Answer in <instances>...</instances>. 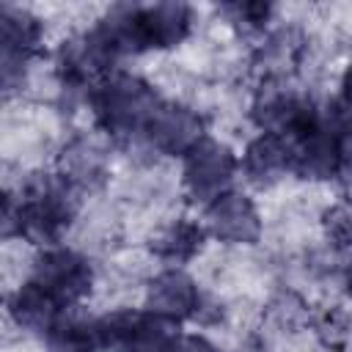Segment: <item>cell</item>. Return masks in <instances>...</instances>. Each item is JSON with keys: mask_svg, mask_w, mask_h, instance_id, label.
<instances>
[{"mask_svg": "<svg viewBox=\"0 0 352 352\" xmlns=\"http://www.w3.org/2000/svg\"><path fill=\"white\" fill-rule=\"evenodd\" d=\"M80 209V190L60 173L36 176L22 198L14 204L11 195L3 206V236H25L36 245L52 248L63 228Z\"/></svg>", "mask_w": 352, "mask_h": 352, "instance_id": "6da1fadb", "label": "cell"}, {"mask_svg": "<svg viewBox=\"0 0 352 352\" xmlns=\"http://www.w3.org/2000/svg\"><path fill=\"white\" fill-rule=\"evenodd\" d=\"M94 113L110 138L143 135L151 116L162 104L148 82L135 74H110L91 94Z\"/></svg>", "mask_w": 352, "mask_h": 352, "instance_id": "7a4b0ae2", "label": "cell"}, {"mask_svg": "<svg viewBox=\"0 0 352 352\" xmlns=\"http://www.w3.org/2000/svg\"><path fill=\"white\" fill-rule=\"evenodd\" d=\"M104 349L113 352H176L184 333L179 322L151 311H116L102 316Z\"/></svg>", "mask_w": 352, "mask_h": 352, "instance_id": "3957f363", "label": "cell"}, {"mask_svg": "<svg viewBox=\"0 0 352 352\" xmlns=\"http://www.w3.org/2000/svg\"><path fill=\"white\" fill-rule=\"evenodd\" d=\"M253 121L261 132H275L286 138H297L319 124V110L311 99L292 91L280 77H267L253 96Z\"/></svg>", "mask_w": 352, "mask_h": 352, "instance_id": "277c9868", "label": "cell"}, {"mask_svg": "<svg viewBox=\"0 0 352 352\" xmlns=\"http://www.w3.org/2000/svg\"><path fill=\"white\" fill-rule=\"evenodd\" d=\"M236 168H239V160L226 143L204 138L190 154H184L182 182L187 195L206 206L231 190Z\"/></svg>", "mask_w": 352, "mask_h": 352, "instance_id": "5b68a950", "label": "cell"}, {"mask_svg": "<svg viewBox=\"0 0 352 352\" xmlns=\"http://www.w3.org/2000/svg\"><path fill=\"white\" fill-rule=\"evenodd\" d=\"M33 283L50 292L63 308H74L94 286V270L85 256L72 248H44L33 264Z\"/></svg>", "mask_w": 352, "mask_h": 352, "instance_id": "8992f818", "label": "cell"}, {"mask_svg": "<svg viewBox=\"0 0 352 352\" xmlns=\"http://www.w3.org/2000/svg\"><path fill=\"white\" fill-rule=\"evenodd\" d=\"M201 223L209 236L228 245H253L261 236V217L256 204L236 190H228L212 204H206Z\"/></svg>", "mask_w": 352, "mask_h": 352, "instance_id": "52a82bcc", "label": "cell"}, {"mask_svg": "<svg viewBox=\"0 0 352 352\" xmlns=\"http://www.w3.org/2000/svg\"><path fill=\"white\" fill-rule=\"evenodd\" d=\"M143 138L160 154L184 157V154H190L206 138L204 135V118L192 107H187V104L162 102L157 107V113L151 116Z\"/></svg>", "mask_w": 352, "mask_h": 352, "instance_id": "ba28073f", "label": "cell"}, {"mask_svg": "<svg viewBox=\"0 0 352 352\" xmlns=\"http://www.w3.org/2000/svg\"><path fill=\"white\" fill-rule=\"evenodd\" d=\"M41 22L28 8L3 6L0 8V44H3V82L11 91L16 74L22 77V66L41 47Z\"/></svg>", "mask_w": 352, "mask_h": 352, "instance_id": "9c48e42d", "label": "cell"}, {"mask_svg": "<svg viewBox=\"0 0 352 352\" xmlns=\"http://www.w3.org/2000/svg\"><path fill=\"white\" fill-rule=\"evenodd\" d=\"M143 302H146V311H151L157 316H165L170 322H182V319L198 316V311L204 305V297H201L195 280L184 270L170 267V270L157 272L148 280Z\"/></svg>", "mask_w": 352, "mask_h": 352, "instance_id": "30bf717a", "label": "cell"}, {"mask_svg": "<svg viewBox=\"0 0 352 352\" xmlns=\"http://www.w3.org/2000/svg\"><path fill=\"white\" fill-rule=\"evenodd\" d=\"M242 170L258 187L278 184L286 173H294V143H292V138L275 135V132L256 135L248 143L245 154H242Z\"/></svg>", "mask_w": 352, "mask_h": 352, "instance_id": "8fae6325", "label": "cell"}, {"mask_svg": "<svg viewBox=\"0 0 352 352\" xmlns=\"http://www.w3.org/2000/svg\"><path fill=\"white\" fill-rule=\"evenodd\" d=\"M138 28L143 50H168L182 44L192 28V8L187 3L138 6Z\"/></svg>", "mask_w": 352, "mask_h": 352, "instance_id": "7c38bea8", "label": "cell"}, {"mask_svg": "<svg viewBox=\"0 0 352 352\" xmlns=\"http://www.w3.org/2000/svg\"><path fill=\"white\" fill-rule=\"evenodd\" d=\"M294 143V173L302 179H333L338 176V135L316 124L314 129L292 138Z\"/></svg>", "mask_w": 352, "mask_h": 352, "instance_id": "4fadbf2b", "label": "cell"}, {"mask_svg": "<svg viewBox=\"0 0 352 352\" xmlns=\"http://www.w3.org/2000/svg\"><path fill=\"white\" fill-rule=\"evenodd\" d=\"M8 314H11V319H14L22 330L47 338L50 330L55 327L58 316L63 314V305H60L50 292H44L38 283L28 280L25 286H19V289L8 297Z\"/></svg>", "mask_w": 352, "mask_h": 352, "instance_id": "5bb4252c", "label": "cell"}, {"mask_svg": "<svg viewBox=\"0 0 352 352\" xmlns=\"http://www.w3.org/2000/svg\"><path fill=\"white\" fill-rule=\"evenodd\" d=\"M47 341L55 352H96V349H104L102 319L85 316L77 308H63V314L58 316Z\"/></svg>", "mask_w": 352, "mask_h": 352, "instance_id": "9a60e30c", "label": "cell"}, {"mask_svg": "<svg viewBox=\"0 0 352 352\" xmlns=\"http://www.w3.org/2000/svg\"><path fill=\"white\" fill-rule=\"evenodd\" d=\"M104 151L94 143V140H85V138H77L72 140L63 154H60V176H66L80 192L82 190H94L104 182Z\"/></svg>", "mask_w": 352, "mask_h": 352, "instance_id": "2e32d148", "label": "cell"}, {"mask_svg": "<svg viewBox=\"0 0 352 352\" xmlns=\"http://www.w3.org/2000/svg\"><path fill=\"white\" fill-rule=\"evenodd\" d=\"M206 228L204 223L198 220H187V217H179V220H170L168 226H162L154 236H151V250L162 258V261H170V264H182V261H190L204 239H206Z\"/></svg>", "mask_w": 352, "mask_h": 352, "instance_id": "e0dca14e", "label": "cell"}, {"mask_svg": "<svg viewBox=\"0 0 352 352\" xmlns=\"http://www.w3.org/2000/svg\"><path fill=\"white\" fill-rule=\"evenodd\" d=\"M324 231L338 248H352V201H341L324 212Z\"/></svg>", "mask_w": 352, "mask_h": 352, "instance_id": "ac0fdd59", "label": "cell"}, {"mask_svg": "<svg viewBox=\"0 0 352 352\" xmlns=\"http://www.w3.org/2000/svg\"><path fill=\"white\" fill-rule=\"evenodd\" d=\"M226 11L231 14V19L248 30H261L272 14V6L270 3H234V6H226Z\"/></svg>", "mask_w": 352, "mask_h": 352, "instance_id": "d6986e66", "label": "cell"}, {"mask_svg": "<svg viewBox=\"0 0 352 352\" xmlns=\"http://www.w3.org/2000/svg\"><path fill=\"white\" fill-rule=\"evenodd\" d=\"M338 176L352 184V129L338 135Z\"/></svg>", "mask_w": 352, "mask_h": 352, "instance_id": "ffe728a7", "label": "cell"}, {"mask_svg": "<svg viewBox=\"0 0 352 352\" xmlns=\"http://www.w3.org/2000/svg\"><path fill=\"white\" fill-rule=\"evenodd\" d=\"M176 352H217V346L204 336H182Z\"/></svg>", "mask_w": 352, "mask_h": 352, "instance_id": "44dd1931", "label": "cell"}, {"mask_svg": "<svg viewBox=\"0 0 352 352\" xmlns=\"http://www.w3.org/2000/svg\"><path fill=\"white\" fill-rule=\"evenodd\" d=\"M344 104H349L352 107V66L344 72V77H341V96H338Z\"/></svg>", "mask_w": 352, "mask_h": 352, "instance_id": "7402d4cb", "label": "cell"}, {"mask_svg": "<svg viewBox=\"0 0 352 352\" xmlns=\"http://www.w3.org/2000/svg\"><path fill=\"white\" fill-rule=\"evenodd\" d=\"M346 289H349V294H352V267L346 270Z\"/></svg>", "mask_w": 352, "mask_h": 352, "instance_id": "603a6c76", "label": "cell"}]
</instances>
